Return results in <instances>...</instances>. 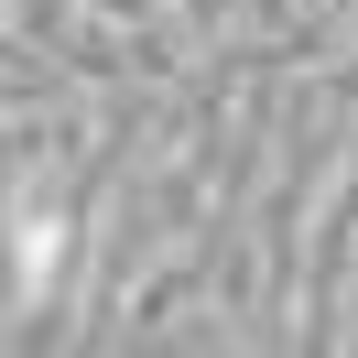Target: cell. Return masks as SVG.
<instances>
[{
    "mask_svg": "<svg viewBox=\"0 0 358 358\" xmlns=\"http://www.w3.org/2000/svg\"><path fill=\"white\" fill-rule=\"evenodd\" d=\"M55 261H66V228H55V217H22V304L55 282Z\"/></svg>",
    "mask_w": 358,
    "mask_h": 358,
    "instance_id": "obj_1",
    "label": "cell"
}]
</instances>
